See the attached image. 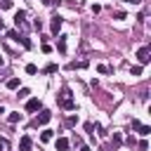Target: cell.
Segmentation results:
<instances>
[{
    "label": "cell",
    "mask_w": 151,
    "mask_h": 151,
    "mask_svg": "<svg viewBox=\"0 0 151 151\" xmlns=\"http://www.w3.org/2000/svg\"><path fill=\"white\" fill-rule=\"evenodd\" d=\"M130 73H132V76H139V73H142V66H132Z\"/></svg>",
    "instance_id": "2e32d148"
},
{
    "label": "cell",
    "mask_w": 151,
    "mask_h": 151,
    "mask_svg": "<svg viewBox=\"0 0 151 151\" xmlns=\"http://www.w3.org/2000/svg\"><path fill=\"white\" fill-rule=\"evenodd\" d=\"M14 24H17V26H21V24H26V12H24V10H19V12L14 14Z\"/></svg>",
    "instance_id": "3957f363"
},
{
    "label": "cell",
    "mask_w": 151,
    "mask_h": 151,
    "mask_svg": "<svg viewBox=\"0 0 151 151\" xmlns=\"http://www.w3.org/2000/svg\"><path fill=\"white\" fill-rule=\"evenodd\" d=\"M149 52H151V47H142V50L137 52V57H139L142 64H149Z\"/></svg>",
    "instance_id": "7a4b0ae2"
},
{
    "label": "cell",
    "mask_w": 151,
    "mask_h": 151,
    "mask_svg": "<svg viewBox=\"0 0 151 151\" xmlns=\"http://www.w3.org/2000/svg\"><path fill=\"white\" fill-rule=\"evenodd\" d=\"M40 109V99H28L26 102V111H38Z\"/></svg>",
    "instance_id": "5b68a950"
},
{
    "label": "cell",
    "mask_w": 151,
    "mask_h": 151,
    "mask_svg": "<svg viewBox=\"0 0 151 151\" xmlns=\"http://www.w3.org/2000/svg\"><path fill=\"white\" fill-rule=\"evenodd\" d=\"M50 118H52V113H50V111H40V116L33 121V125H45V123H50Z\"/></svg>",
    "instance_id": "6da1fadb"
},
{
    "label": "cell",
    "mask_w": 151,
    "mask_h": 151,
    "mask_svg": "<svg viewBox=\"0 0 151 151\" xmlns=\"http://www.w3.org/2000/svg\"><path fill=\"white\" fill-rule=\"evenodd\" d=\"M54 71H57V64H47L45 66V73H54Z\"/></svg>",
    "instance_id": "9a60e30c"
},
{
    "label": "cell",
    "mask_w": 151,
    "mask_h": 151,
    "mask_svg": "<svg viewBox=\"0 0 151 151\" xmlns=\"http://www.w3.org/2000/svg\"><path fill=\"white\" fill-rule=\"evenodd\" d=\"M59 28H62V17H54L52 19V33H59Z\"/></svg>",
    "instance_id": "8992f818"
},
{
    "label": "cell",
    "mask_w": 151,
    "mask_h": 151,
    "mask_svg": "<svg viewBox=\"0 0 151 151\" xmlns=\"http://www.w3.org/2000/svg\"><path fill=\"white\" fill-rule=\"evenodd\" d=\"M137 130H139V132H142V135H144V137H146V135H149V132H151V127H149V125H139V127H137Z\"/></svg>",
    "instance_id": "7c38bea8"
},
{
    "label": "cell",
    "mask_w": 151,
    "mask_h": 151,
    "mask_svg": "<svg viewBox=\"0 0 151 151\" xmlns=\"http://www.w3.org/2000/svg\"><path fill=\"white\" fill-rule=\"evenodd\" d=\"M57 50H59V52H66V38H64V35L59 38V43H57Z\"/></svg>",
    "instance_id": "9c48e42d"
},
{
    "label": "cell",
    "mask_w": 151,
    "mask_h": 151,
    "mask_svg": "<svg viewBox=\"0 0 151 151\" xmlns=\"http://www.w3.org/2000/svg\"><path fill=\"white\" fill-rule=\"evenodd\" d=\"M12 7V0H3V3H0V10H10Z\"/></svg>",
    "instance_id": "5bb4252c"
},
{
    "label": "cell",
    "mask_w": 151,
    "mask_h": 151,
    "mask_svg": "<svg viewBox=\"0 0 151 151\" xmlns=\"http://www.w3.org/2000/svg\"><path fill=\"white\" fill-rule=\"evenodd\" d=\"M0 151H7V139H0Z\"/></svg>",
    "instance_id": "ac0fdd59"
},
{
    "label": "cell",
    "mask_w": 151,
    "mask_h": 151,
    "mask_svg": "<svg viewBox=\"0 0 151 151\" xmlns=\"http://www.w3.org/2000/svg\"><path fill=\"white\" fill-rule=\"evenodd\" d=\"M3 28H5V24H3V19H0V31H3Z\"/></svg>",
    "instance_id": "44dd1931"
},
{
    "label": "cell",
    "mask_w": 151,
    "mask_h": 151,
    "mask_svg": "<svg viewBox=\"0 0 151 151\" xmlns=\"http://www.w3.org/2000/svg\"><path fill=\"white\" fill-rule=\"evenodd\" d=\"M97 69H99V73H109V66H104V64H99Z\"/></svg>",
    "instance_id": "d6986e66"
},
{
    "label": "cell",
    "mask_w": 151,
    "mask_h": 151,
    "mask_svg": "<svg viewBox=\"0 0 151 151\" xmlns=\"http://www.w3.org/2000/svg\"><path fill=\"white\" fill-rule=\"evenodd\" d=\"M19 151H31V137H21V146Z\"/></svg>",
    "instance_id": "52a82bcc"
},
{
    "label": "cell",
    "mask_w": 151,
    "mask_h": 151,
    "mask_svg": "<svg viewBox=\"0 0 151 151\" xmlns=\"http://www.w3.org/2000/svg\"><path fill=\"white\" fill-rule=\"evenodd\" d=\"M57 149H59V151H66V149H69V139L59 137V139H57Z\"/></svg>",
    "instance_id": "ba28073f"
},
{
    "label": "cell",
    "mask_w": 151,
    "mask_h": 151,
    "mask_svg": "<svg viewBox=\"0 0 151 151\" xmlns=\"http://www.w3.org/2000/svg\"><path fill=\"white\" fill-rule=\"evenodd\" d=\"M80 151H90V146H80Z\"/></svg>",
    "instance_id": "ffe728a7"
},
{
    "label": "cell",
    "mask_w": 151,
    "mask_h": 151,
    "mask_svg": "<svg viewBox=\"0 0 151 151\" xmlns=\"http://www.w3.org/2000/svg\"><path fill=\"white\" fill-rule=\"evenodd\" d=\"M19 121H21V113H12L10 116V123H19Z\"/></svg>",
    "instance_id": "4fadbf2b"
},
{
    "label": "cell",
    "mask_w": 151,
    "mask_h": 151,
    "mask_svg": "<svg viewBox=\"0 0 151 151\" xmlns=\"http://www.w3.org/2000/svg\"><path fill=\"white\" fill-rule=\"evenodd\" d=\"M59 106H62V109H73L76 104H73V99H69V97H64V94H62V97H59Z\"/></svg>",
    "instance_id": "277c9868"
},
{
    "label": "cell",
    "mask_w": 151,
    "mask_h": 151,
    "mask_svg": "<svg viewBox=\"0 0 151 151\" xmlns=\"http://www.w3.org/2000/svg\"><path fill=\"white\" fill-rule=\"evenodd\" d=\"M0 113H5V109H3V106H0Z\"/></svg>",
    "instance_id": "7402d4cb"
},
{
    "label": "cell",
    "mask_w": 151,
    "mask_h": 151,
    "mask_svg": "<svg viewBox=\"0 0 151 151\" xmlns=\"http://www.w3.org/2000/svg\"><path fill=\"white\" fill-rule=\"evenodd\" d=\"M7 87H10V90H17V87H19V78H10V80H7Z\"/></svg>",
    "instance_id": "30bf717a"
},
{
    "label": "cell",
    "mask_w": 151,
    "mask_h": 151,
    "mask_svg": "<svg viewBox=\"0 0 151 151\" xmlns=\"http://www.w3.org/2000/svg\"><path fill=\"white\" fill-rule=\"evenodd\" d=\"M35 71H38L35 64H28V66H26V73H35Z\"/></svg>",
    "instance_id": "e0dca14e"
},
{
    "label": "cell",
    "mask_w": 151,
    "mask_h": 151,
    "mask_svg": "<svg viewBox=\"0 0 151 151\" xmlns=\"http://www.w3.org/2000/svg\"><path fill=\"white\" fill-rule=\"evenodd\" d=\"M40 139H43V142H50V139H52V130H45L43 135H40Z\"/></svg>",
    "instance_id": "8fae6325"
}]
</instances>
